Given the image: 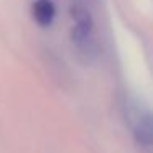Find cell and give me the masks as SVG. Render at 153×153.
Returning a JSON list of instances; mask_svg holds the SVG:
<instances>
[{
  "label": "cell",
  "mask_w": 153,
  "mask_h": 153,
  "mask_svg": "<svg viewBox=\"0 0 153 153\" xmlns=\"http://www.w3.org/2000/svg\"><path fill=\"white\" fill-rule=\"evenodd\" d=\"M31 17L40 27H50L56 17V7L53 0H35L31 4Z\"/></svg>",
  "instance_id": "3957f363"
},
{
  "label": "cell",
  "mask_w": 153,
  "mask_h": 153,
  "mask_svg": "<svg viewBox=\"0 0 153 153\" xmlns=\"http://www.w3.org/2000/svg\"><path fill=\"white\" fill-rule=\"evenodd\" d=\"M74 25L71 28V41L81 58L92 61L97 56V43L94 33V22L86 8H74Z\"/></svg>",
  "instance_id": "6da1fadb"
},
{
  "label": "cell",
  "mask_w": 153,
  "mask_h": 153,
  "mask_svg": "<svg viewBox=\"0 0 153 153\" xmlns=\"http://www.w3.org/2000/svg\"><path fill=\"white\" fill-rule=\"evenodd\" d=\"M125 119L133 137L142 145H153V110L140 102H127Z\"/></svg>",
  "instance_id": "7a4b0ae2"
}]
</instances>
